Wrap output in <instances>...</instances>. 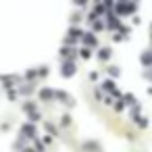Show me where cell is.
Wrapping results in <instances>:
<instances>
[{
	"label": "cell",
	"instance_id": "cell-34",
	"mask_svg": "<svg viewBox=\"0 0 152 152\" xmlns=\"http://www.w3.org/2000/svg\"><path fill=\"white\" fill-rule=\"evenodd\" d=\"M79 21H81V15H79V13H73V15H71V23H73V25H77Z\"/></svg>",
	"mask_w": 152,
	"mask_h": 152
},
{
	"label": "cell",
	"instance_id": "cell-6",
	"mask_svg": "<svg viewBox=\"0 0 152 152\" xmlns=\"http://www.w3.org/2000/svg\"><path fill=\"white\" fill-rule=\"evenodd\" d=\"M38 98L42 102H52L54 100V88H40L38 90Z\"/></svg>",
	"mask_w": 152,
	"mask_h": 152
},
{
	"label": "cell",
	"instance_id": "cell-19",
	"mask_svg": "<svg viewBox=\"0 0 152 152\" xmlns=\"http://www.w3.org/2000/svg\"><path fill=\"white\" fill-rule=\"evenodd\" d=\"M81 34H83V31H81L77 25H71V27H69V31H67V36H71V38H75V40H79V38H81Z\"/></svg>",
	"mask_w": 152,
	"mask_h": 152
},
{
	"label": "cell",
	"instance_id": "cell-20",
	"mask_svg": "<svg viewBox=\"0 0 152 152\" xmlns=\"http://www.w3.org/2000/svg\"><path fill=\"white\" fill-rule=\"evenodd\" d=\"M23 79H27V81L38 79V69H27V71H25V75H23Z\"/></svg>",
	"mask_w": 152,
	"mask_h": 152
},
{
	"label": "cell",
	"instance_id": "cell-24",
	"mask_svg": "<svg viewBox=\"0 0 152 152\" xmlns=\"http://www.w3.org/2000/svg\"><path fill=\"white\" fill-rule=\"evenodd\" d=\"M123 100H125V104H127V106H131V104H135V102H137V100H135V96H133L131 92H125V94H123Z\"/></svg>",
	"mask_w": 152,
	"mask_h": 152
},
{
	"label": "cell",
	"instance_id": "cell-30",
	"mask_svg": "<svg viewBox=\"0 0 152 152\" xmlns=\"http://www.w3.org/2000/svg\"><path fill=\"white\" fill-rule=\"evenodd\" d=\"M127 38L121 34V31H115V36H113V42H125Z\"/></svg>",
	"mask_w": 152,
	"mask_h": 152
},
{
	"label": "cell",
	"instance_id": "cell-31",
	"mask_svg": "<svg viewBox=\"0 0 152 152\" xmlns=\"http://www.w3.org/2000/svg\"><path fill=\"white\" fill-rule=\"evenodd\" d=\"M88 77H90V81H98V79H100V73H98V71H90Z\"/></svg>",
	"mask_w": 152,
	"mask_h": 152
},
{
	"label": "cell",
	"instance_id": "cell-40",
	"mask_svg": "<svg viewBox=\"0 0 152 152\" xmlns=\"http://www.w3.org/2000/svg\"><path fill=\"white\" fill-rule=\"evenodd\" d=\"M140 23H142V19H140V17L133 13V25H140Z\"/></svg>",
	"mask_w": 152,
	"mask_h": 152
},
{
	"label": "cell",
	"instance_id": "cell-27",
	"mask_svg": "<svg viewBox=\"0 0 152 152\" xmlns=\"http://www.w3.org/2000/svg\"><path fill=\"white\" fill-rule=\"evenodd\" d=\"M94 13H96L98 17H104V15H106V7H104L102 2H98V4H96V9H94Z\"/></svg>",
	"mask_w": 152,
	"mask_h": 152
},
{
	"label": "cell",
	"instance_id": "cell-10",
	"mask_svg": "<svg viewBox=\"0 0 152 152\" xmlns=\"http://www.w3.org/2000/svg\"><path fill=\"white\" fill-rule=\"evenodd\" d=\"M131 121H133V125H135L137 129H146V127L150 125V121H148V117H144L142 113H140V115H135V117H131Z\"/></svg>",
	"mask_w": 152,
	"mask_h": 152
},
{
	"label": "cell",
	"instance_id": "cell-12",
	"mask_svg": "<svg viewBox=\"0 0 152 152\" xmlns=\"http://www.w3.org/2000/svg\"><path fill=\"white\" fill-rule=\"evenodd\" d=\"M77 56L83 58V61H90V58L94 56V50L88 48V46H81V48H77Z\"/></svg>",
	"mask_w": 152,
	"mask_h": 152
},
{
	"label": "cell",
	"instance_id": "cell-7",
	"mask_svg": "<svg viewBox=\"0 0 152 152\" xmlns=\"http://www.w3.org/2000/svg\"><path fill=\"white\" fill-rule=\"evenodd\" d=\"M21 137H29V140H34L36 137V123H23L21 125Z\"/></svg>",
	"mask_w": 152,
	"mask_h": 152
},
{
	"label": "cell",
	"instance_id": "cell-8",
	"mask_svg": "<svg viewBox=\"0 0 152 152\" xmlns=\"http://www.w3.org/2000/svg\"><path fill=\"white\" fill-rule=\"evenodd\" d=\"M81 148H83V152H102V146L98 140H86Z\"/></svg>",
	"mask_w": 152,
	"mask_h": 152
},
{
	"label": "cell",
	"instance_id": "cell-11",
	"mask_svg": "<svg viewBox=\"0 0 152 152\" xmlns=\"http://www.w3.org/2000/svg\"><path fill=\"white\" fill-rule=\"evenodd\" d=\"M100 88H102V92H104V94H108V92H113V90L117 88V83H115V79H113V77H108V75H106V77L102 79Z\"/></svg>",
	"mask_w": 152,
	"mask_h": 152
},
{
	"label": "cell",
	"instance_id": "cell-17",
	"mask_svg": "<svg viewBox=\"0 0 152 152\" xmlns=\"http://www.w3.org/2000/svg\"><path fill=\"white\" fill-rule=\"evenodd\" d=\"M44 129H46V133H48V135H52V137H58V127H56L54 123L46 121V123H44Z\"/></svg>",
	"mask_w": 152,
	"mask_h": 152
},
{
	"label": "cell",
	"instance_id": "cell-37",
	"mask_svg": "<svg viewBox=\"0 0 152 152\" xmlns=\"http://www.w3.org/2000/svg\"><path fill=\"white\" fill-rule=\"evenodd\" d=\"M15 98H17V92L13 88H9V100H15Z\"/></svg>",
	"mask_w": 152,
	"mask_h": 152
},
{
	"label": "cell",
	"instance_id": "cell-39",
	"mask_svg": "<svg viewBox=\"0 0 152 152\" xmlns=\"http://www.w3.org/2000/svg\"><path fill=\"white\" fill-rule=\"evenodd\" d=\"M73 2H75L77 7H81V9H83V7H88V0H73Z\"/></svg>",
	"mask_w": 152,
	"mask_h": 152
},
{
	"label": "cell",
	"instance_id": "cell-22",
	"mask_svg": "<svg viewBox=\"0 0 152 152\" xmlns=\"http://www.w3.org/2000/svg\"><path fill=\"white\" fill-rule=\"evenodd\" d=\"M27 117H29V121L31 123H38V121H42V113L36 108V110H31V113H27Z\"/></svg>",
	"mask_w": 152,
	"mask_h": 152
},
{
	"label": "cell",
	"instance_id": "cell-43",
	"mask_svg": "<svg viewBox=\"0 0 152 152\" xmlns=\"http://www.w3.org/2000/svg\"><path fill=\"white\" fill-rule=\"evenodd\" d=\"M150 48H152V40H150Z\"/></svg>",
	"mask_w": 152,
	"mask_h": 152
},
{
	"label": "cell",
	"instance_id": "cell-28",
	"mask_svg": "<svg viewBox=\"0 0 152 152\" xmlns=\"http://www.w3.org/2000/svg\"><path fill=\"white\" fill-rule=\"evenodd\" d=\"M142 113V104L140 102H135V104H131V110H129V117H135V115H140Z\"/></svg>",
	"mask_w": 152,
	"mask_h": 152
},
{
	"label": "cell",
	"instance_id": "cell-3",
	"mask_svg": "<svg viewBox=\"0 0 152 152\" xmlns=\"http://www.w3.org/2000/svg\"><path fill=\"white\" fill-rule=\"evenodd\" d=\"M75 73H77V65H75V61H63V63H61V75H63L65 79L75 77Z\"/></svg>",
	"mask_w": 152,
	"mask_h": 152
},
{
	"label": "cell",
	"instance_id": "cell-32",
	"mask_svg": "<svg viewBox=\"0 0 152 152\" xmlns=\"http://www.w3.org/2000/svg\"><path fill=\"white\" fill-rule=\"evenodd\" d=\"M108 94H110V96H113L115 100H117V98H123V92H121L119 88H115V90H113V92H108Z\"/></svg>",
	"mask_w": 152,
	"mask_h": 152
},
{
	"label": "cell",
	"instance_id": "cell-9",
	"mask_svg": "<svg viewBox=\"0 0 152 152\" xmlns=\"http://www.w3.org/2000/svg\"><path fill=\"white\" fill-rule=\"evenodd\" d=\"M140 65L144 67V69H152V48L150 50H144L142 54H140Z\"/></svg>",
	"mask_w": 152,
	"mask_h": 152
},
{
	"label": "cell",
	"instance_id": "cell-14",
	"mask_svg": "<svg viewBox=\"0 0 152 152\" xmlns=\"http://www.w3.org/2000/svg\"><path fill=\"white\" fill-rule=\"evenodd\" d=\"M110 106H113V110H115L117 115H121V113H123V110L127 108V104H125V100H123V98H117V100H115V102H113Z\"/></svg>",
	"mask_w": 152,
	"mask_h": 152
},
{
	"label": "cell",
	"instance_id": "cell-18",
	"mask_svg": "<svg viewBox=\"0 0 152 152\" xmlns=\"http://www.w3.org/2000/svg\"><path fill=\"white\" fill-rule=\"evenodd\" d=\"M71 125H73V117H71L69 113L61 115V127H65V129H67V127H71Z\"/></svg>",
	"mask_w": 152,
	"mask_h": 152
},
{
	"label": "cell",
	"instance_id": "cell-29",
	"mask_svg": "<svg viewBox=\"0 0 152 152\" xmlns=\"http://www.w3.org/2000/svg\"><path fill=\"white\" fill-rule=\"evenodd\" d=\"M94 98L102 102V98H104V92H102V88H100V86H96V88H94Z\"/></svg>",
	"mask_w": 152,
	"mask_h": 152
},
{
	"label": "cell",
	"instance_id": "cell-38",
	"mask_svg": "<svg viewBox=\"0 0 152 152\" xmlns=\"http://www.w3.org/2000/svg\"><path fill=\"white\" fill-rule=\"evenodd\" d=\"M65 106H67V108H73V106H75V98H69V100L65 102Z\"/></svg>",
	"mask_w": 152,
	"mask_h": 152
},
{
	"label": "cell",
	"instance_id": "cell-5",
	"mask_svg": "<svg viewBox=\"0 0 152 152\" xmlns=\"http://www.w3.org/2000/svg\"><path fill=\"white\" fill-rule=\"evenodd\" d=\"M61 56H63V61H75V58H77V48H75V46H67V44H63V48H61Z\"/></svg>",
	"mask_w": 152,
	"mask_h": 152
},
{
	"label": "cell",
	"instance_id": "cell-35",
	"mask_svg": "<svg viewBox=\"0 0 152 152\" xmlns=\"http://www.w3.org/2000/svg\"><path fill=\"white\" fill-rule=\"evenodd\" d=\"M102 4L106 7V11H113V7H115V0H102Z\"/></svg>",
	"mask_w": 152,
	"mask_h": 152
},
{
	"label": "cell",
	"instance_id": "cell-2",
	"mask_svg": "<svg viewBox=\"0 0 152 152\" xmlns=\"http://www.w3.org/2000/svg\"><path fill=\"white\" fill-rule=\"evenodd\" d=\"M79 40H81V44H83V46H88V48H92V50H96V48L100 46V42H98V36H96L94 31H83Z\"/></svg>",
	"mask_w": 152,
	"mask_h": 152
},
{
	"label": "cell",
	"instance_id": "cell-1",
	"mask_svg": "<svg viewBox=\"0 0 152 152\" xmlns=\"http://www.w3.org/2000/svg\"><path fill=\"white\" fill-rule=\"evenodd\" d=\"M119 25H121V17H117L115 11H106V15H104V27L108 31H117Z\"/></svg>",
	"mask_w": 152,
	"mask_h": 152
},
{
	"label": "cell",
	"instance_id": "cell-15",
	"mask_svg": "<svg viewBox=\"0 0 152 152\" xmlns=\"http://www.w3.org/2000/svg\"><path fill=\"white\" fill-rule=\"evenodd\" d=\"M90 25H92V31H94V34H100V31H104V29H106V27H104V21H102L100 17H98V19H94Z\"/></svg>",
	"mask_w": 152,
	"mask_h": 152
},
{
	"label": "cell",
	"instance_id": "cell-33",
	"mask_svg": "<svg viewBox=\"0 0 152 152\" xmlns=\"http://www.w3.org/2000/svg\"><path fill=\"white\" fill-rule=\"evenodd\" d=\"M102 102H104V104H106V106H110V104H113V102H115V98H113V96H110V94H104V98H102Z\"/></svg>",
	"mask_w": 152,
	"mask_h": 152
},
{
	"label": "cell",
	"instance_id": "cell-36",
	"mask_svg": "<svg viewBox=\"0 0 152 152\" xmlns=\"http://www.w3.org/2000/svg\"><path fill=\"white\" fill-rule=\"evenodd\" d=\"M52 140H54V137H52V135H48V133H46V135L42 137V142H44L46 146H50V144H52Z\"/></svg>",
	"mask_w": 152,
	"mask_h": 152
},
{
	"label": "cell",
	"instance_id": "cell-16",
	"mask_svg": "<svg viewBox=\"0 0 152 152\" xmlns=\"http://www.w3.org/2000/svg\"><path fill=\"white\" fill-rule=\"evenodd\" d=\"M69 98H71V96H69V92H67V90H54V100H58V102H63V104H65Z\"/></svg>",
	"mask_w": 152,
	"mask_h": 152
},
{
	"label": "cell",
	"instance_id": "cell-4",
	"mask_svg": "<svg viewBox=\"0 0 152 152\" xmlns=\"http://www.w3.org/2000/svg\"><path fill=\"white\" fill-rule=\"evenodd\" d=\"M96 50H98V52H96V58H98L100 63H108V61H110V56H113V48H110V46H98Z\"/></svg>",
	"mask_w": 152,
	"mask_h": 152
},
{
	"label": "cell",
	"instance_id": "cell-21",
	"mask_svg": "<svg viewBox=\"0 0 152 152\" xmlns=\"http://www.w3.org/2000/svg\"><path fill=\"white\" fill-rule=\"evenodd\" d=\"M17 94L29 96V94H34V86H31V83H25V86H21V88H19V92H17Z\"/></svg>",
	"mask_w": 152,
	"mask_h": 152
},
{
	"label": "cell",
	"instance_id": "cell-41",
	"mask_svg": "<svg viewBox=\"0 0 152 152\" xmlns=\"http://www.w3.org/2000/svg\"><path fill=\"white\" fill-rule=\"evenodd\" d=\"M21 152H36V148H23Z\"/></svg>",
	"mask_w": 152,
	"mask_h": 152
},
{
	"label": "cell",
	"instance_id": "cell-26",
	"mask_svg": "<svg viewBox=\"0 0 152 152\" xmlns=\"http://www.w3.org/2000/svg\"><path fill=\"white\" fill-rule=\"evenodd\" d=\"M34 148H36V152H46V144L42 140H36V137H34Z\"/></svg>",
	"mask_w": 152,
	"mask_h": 152
},
{
	"label": "cell",
	"instance_id": "cell-13",
	"mask_svg": "<svg viewBox=\"0 0 152 152\" xmlns=\"http://www.w3.org/2000/svg\"><path fill=\"white\" fill-rule=\"evenodd\" d=\"M106 75L113 77V79L121 77V67H117V65H106Z\"/></svg>",
	"mask_w": 152,
	"mask_h": 152
},
{
	"label": "cell",
	"instance_id": "cell-42",
	"mask_svg": "<svg viewBox=\"0 0 152 152\" xmlns=\"http://www.w3.org/2000/svg\"><path fill=\"white\" fill-rule=\"evenodd\" d=\"M148 96H152V86H150V88H148Z\"/></svg>",
	"mask_w": 152,
	"mask_h": 152
},
{
	"label": "cell",
	"instance_id": "cell-23",
	"mask_svg": "<svg viewBox=\"0 0 152 152\" xmlns=\"http://www.w3.org/2000/svg\"><path fill=\"white\" fill-rule=\"evenodd\" d=\"M48 75H50V67H48V65L38 67V77H42V79H44V77H48Z\"/></svg>",
	"mask_w": 152,
	"mask_h": 152
},
{
	"label": "cell",
	"instance_id": "cell-25",
	"mask_svg": "<svg viewBox=\"0 0 152 152\" xmlns=\"http://www.w3.org/2000/svg\"><path fill=\"white\" fill-rule=\"evenodd\" d=\"M21 108H23L25 113H31V110H36V108H38V104H36V102H31V100H25Z\"/></svg>",
	"mask_w": 152,
	"mask_h": 152
},
{
	"label": "cell",
	"instance_id": "cell-44",
	"mask_svg": "<svg viewBox=\"0 0 152 152\" xmlns=\"http://www.w3.org/2000/svg\"><path fill=\"white\" fill-rule=\"evenodd\" d=\"M150 34H152V25H150Z\"/></svg>",
	"mask_w": 152,
	"mask_h": 152
}]
</instances>
